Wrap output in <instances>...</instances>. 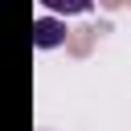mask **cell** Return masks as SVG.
I'll return each instance as SVG.
<instances>
[{
	"instance_id": "cell-1",
	"label": "cell",
	"mask_w": 131,
	"mask_h": 131,
	"mask_svg": "<svg viewBox=\"0 0 131 131\" xmlns=\"http://www.w3.org/2000/svg\"><path fill=\"white\" fill-rule=\"evenodd\" d=\"M61 41H66V20H57V16H37L33 20V45L37 49H53Z\"/></svg>"
},
{
	"instance_id": "cell-2",
	"label": "cell",
	"mask_w": 131,
	"mask_h": 131,
	"mask_svg": "<svg viewBox=\"0 0 131 131\" xmlns=\"http://www.w3.org/2000/svg\"><path fill=\"white\" fill-rule=\"evenodd\" d=\"M45 8H53V12H61V16H78V12H86L94 0H41Z\"/></svg>"
}]
</instances>
